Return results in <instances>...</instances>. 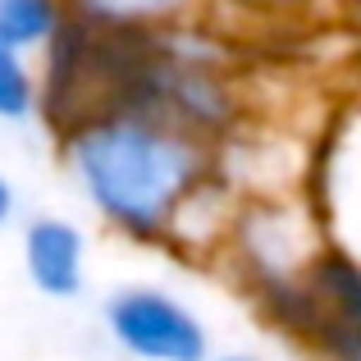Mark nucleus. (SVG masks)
<instances>
[{"instance_id": "nucleus-1", "label": "nucleus", "mask_w": 361, "mask_h": 361, "mask_svg": "<svg viewBox=\"0 0 361 361\" xmlns=\"http://www.w3.org/2000/svg\"><path fill=\"white\" fill-rule=\"evenodd\" d=\"M64 160L101 220L160 238L206 183V147L151 106L87 110L64 133Z\"/></svg>"}, {"instance_id": "nucleus-2", "label": "nucleus", "mask_w": 361, "mask_h": 361, "mask_svg": "<svg viewBox=\"0 0 361 361\" xmlns=\"http://www.w3.org/2000/svg\"><path fill=\"white\" fill-rule=\"evenodd\" d=\"M106 334L133 361H211V329L156 283H123L101 307Z\"/></svg>"}, {"instance_id": "nucleus-3", "label": "nucleus", "mask_w": 361, "mask_h": 361, "mask_svg": "<svg viewBox=\"0 0 361 361\" xmlns=\"http://www.w3.org/2000/svg\"><path fill=\"white\" fill-rule=\"evenodd\" d=\"M23 274L42 298L73 302L87 288V238L64 215H32L23 224Z\"/></svg>"}, {"instance_id": "nucleus-4", "label": "nucleus", "mask_w": 361, "mask_h": 361, "mask_svg": "<svg viewBox=\"0 0 361 361\" xmlns=\"http://www.w3.org/2000/svg\"><path fill=\"white\" fill-rule=\"evenodd\" d=\"M69 14L82 27H106V32H147V27L174 23L192 9V0H64Z\"/></svg>"}, {"instance_id": "nucleus-5", "label": "nucleus", "mask_w": 361, "mask_h": 361, "mask_svg": "<svg viewBox=\"0 0 361 361\" xmlns=\"http://www.w3.org/2000/svg\"><path fill=\"white\" fill-rule=\"evenodd\" d=\"M69 23L73 14L64 0H0V37L23 55L55 46Z\"/></svg>"}, {"instance_id": "nucleus-6", "label": "nucleus", "mask_w": 361, "mask_h": 361, "mask_svg": "<svg viewBox=\"0 0 361 361\" xmlns=\"http://www.w3.org/2000/svg\"><path fill=\"white\" fill-rule=\"evenodd\" d=\"M37 115V78L27 69V55L0 37V119L27 123Z\"/></svg>"}, {"instance_id": "nucleus-7", "label": "nucleus", "mask_w": 361, "mask_h": 361, "mask_svg": "<svg viewBox=\"0 0 361 361\" xmlns=\"http://www.w3.org/2000/svg\"><path fill=\"white\" fill-rule=\"evenodd\" d=\"M14 211H18V192H14V183L0 174V229L14 220Z\"/></svg>"}, {"instance_id": "nucleus-8", "label": "nucleus", "mask_w": 361, "mask_h": 361, "mask_svg": "<svg viewBox=\"0 0 361 361\" xmlns=\"http://www.w3.org/2000/svg\"><path fill=\"white\" fill-rule=\"evenodd\" d=\"M211 361H261V357H252V353H224V357H211Z\"/></svg>"}]
</instances>
